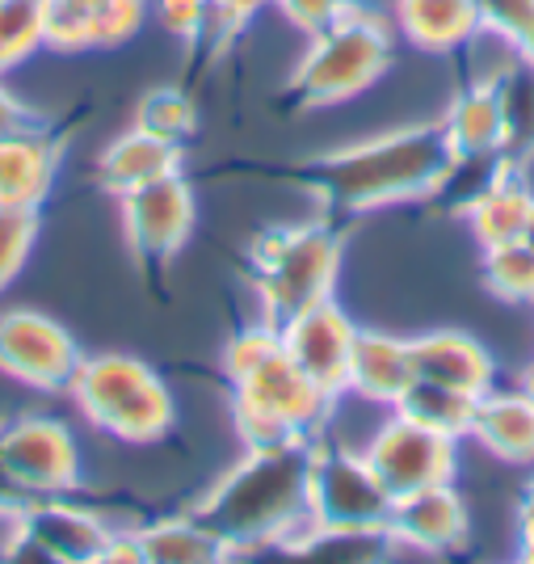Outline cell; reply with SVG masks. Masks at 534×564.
Returning a JSON list of instances; mask_svg holds the SVG:
<instances>
[{
	"label": "cell",
	"mask_w": 534,
	"mask_h": 564,
	"mask_svg": "<svg viewBox=\"0 0 534 564\" xmlns=\"http://www.w3.org/2000/svg\"><path fill=\"white\" fill-rule=\"evenodd\" d=\"M80 346L59 321L34 307L0 312V371L39 392H68L80 371Z\"/></svg>",
	"instance_id": "cell-10"
},
{
	"label": "cell",
	"mask_w": 534,
	"mask_h": 564,
	"mask_svg": "<svg viewBox=\"0 0 534 564\" xmlns=\"http://www.w3.org/2000/svg\"><path fill=\"white\" fill-rule=\"evenodd\" d=\"M392 25L425 55H450L480 39L476 0H392Z\"/></svg>",
	"instance_id": "cell-19"
},
{
	"label": "cell",
	"mask_w": 534,
	"mask_h": 564,
	"mask_svg": "<svg viewBox=\"0 0 534 564\" xmlns=\"http://www.w3.org/2000/svg\"><path fill=\"white\" fill-rule=\"evenodd\" d=\"M388 535L400 547L413 552H450L467 540V501L450 485H429L413 494L392 497V514H388Z\"/></svg>",
	"instance_id": "cell-14"
},
{
	"label": "cell",
	"mask_w": 534,
	"mask_h": 564,
	"mask_svg": "<svg viewBox=\"0 0 534 564\" xmlns=\"http://www.w3.org/2000/svg\"><path fill=\"white\" fill-rule=\"evenodd\" d=\"M517 388H522V392L531 397V404H534V362H526V367H522V376H517Z\"/></svg>",
	"instance_id": "cell-37"
},
{
	"label": "cell",
	"mask_w": 534,
	"mask_h": 564,
	"mask_svg": "<svg viewBox=\"0 0 534 564\" xmlns=\"http://www.w3.org/2000/svg\"><path fill=\"white\" fill-rule=\"evenodd\" d=\"M18 531L43 552L47 564H97L115 531L85 506L64 497H30L18 510Z\"/></svg>",
	"instance_id": "cell-13"
},
{
	"label": "cell",
	"mask_w": 534,
	"mask_h": 564,
	"mask_svg": "<svg viewBox=\"0 0 534 564\" xmlns=\"http://www.w3.org/2000/svg\"><path fill=\"white\" fill-rule=\"evenodd\" d=\"M476 404H480V397H467L459 388H446V383H434V379H413L408 392L395 400L392 409L404 413L408 422L429 425V430H438L446 438L464 443V438H471Z\"/></svg>",
	"instance_id": "cell-23"
},
{
	"label": "cell",
	"mask_w": 534,
	"mask_h": 564,
	"mask_svg": "<svg viewBox=\"0 0 534 564\" xmlns=\"http://www.w3.org/2000/svg\"><path fill=\"white\" fill-rule=\"evenodd\" d=\"M135 540H140V556L148 564H203L228 556L224 543L215 540L194 514L156 518V522L135 531Z\"/></svg>",
	"instance_id": "cell-24"
},
{
	"label": "cell",
	"mask_w": 534,
	"mask_h": 564,
	"mask_svg": "<svg viewBox=\"0 0 534 564\" xmlns=\"http://www.w3.org/2000/svg\"><path fill=\"white\" fill-rule=\"evenodd\" d=\"M270 4H274V9H279L282 18L295 25V30L316 34V30H325L328 22H337L353 0H270Z\"/></svg>",
	"instance_id": "cell-33"
},
{
	"label": "cell",
	"mask_w": 534,
	"mask_h": 564,
	"mask_svg": "<svg viewBox=\"0 0 534 564\" xmlns=\"http://www.w3.org/2000/svg\"><path fill=\"white\" fill-rule=\"evenodd\" d=\"M168 173H182V148L156 140V135H148L140 127L122 131V135L97 156L101 189H110L115 198L148 186V182H161Z\"/></svg>",
	"instance_id": "cell-20"
},
{
	"label": "cell",
	"mask_w": 534,
	"mask_h": 564,
	"mask_svg": "<svg viewBox=\"0 0 534 564\" xmlns=\"http://www.w3.org/2000/svg\"><path fill=\"white\" fill-rule=\"evenodd\" d=\"M392 25L353 0L337 22L307 34V47H303L286 89L295 94V101L312 106V110L341 106L349 97H362L383 72L392 68Z\"/></svg>",
	"instance_id": "cell-4"
},
{
	"label": "cell",
	"mask_w": 534,
	"mask_h": 564,
	"mask_svg": "<svg viewBox=\"0 0 534 564\" xmlns=\"http://www.w3.org/2000/svg\"><path fill=\"white\" fill-rule=\"evenodd\" d=\"M531 212H534V189L522 177V165L510 161V165L488 182L484 194L467 207V228L480 240V249H497V245L522 240Z\"/></svg>",
	"instance_id": "cell-21"
},
{
	"label": "cell",
	"mask_w": 534,
	"mask_h": 564,
	"mask_svg": "<svg viewBox=\"0 0 534 564\" xmlns=\"http://www.w3.org/2000/svg\"><path fill=\"white\" fill-rule=\"evenodd\" d=\"M517 531H522V561H534V476L517 501Z\"/></svg>",
	"instance_id": "cell-36"
},
{
	"label": "cell",
	"mask_w": 534,
	"mask_h": 564,
	"mask_svg": "<svg viewBox=\"0 0 534 564\" xmlns=\"http://www.w3.org/2000/svg\"><path fill=\"white\" fill-rule=\"evenodd\" d=\"M194 219H198V203H194V186L182 173H168L161 182L122 194V232L135 258L143 261L173 258L194 232Z\"/></svg>",
	"instance_id": "cell-12"
},
{
	"label": "cell",
	"mask_w": 534,
	"mask_h": 564,
	"mask_svg": "<svg viewBox=\"0 0 534 564\" xmlns=\"http://www.w3.org/2000/svg\"><path fill=\"white\" fill-rule=\"evenodd\" d=\"M270 0H210V30L236 34L240 25L253 22L257 9H265Z\"/></svg>",
	"instance_id": "cell-34"
},
{
	"label": "cell",
	"mask_w": 534,
	"mask_h": 564,
	"mask_svg": "<svg viewBox=\"0 0 534 564\" xmlns=\"http://www.w3.org/2000/svg\"><path fill=\"white\" fill-rule=\"evenodd\" d=\"M307 514L312 527H349V531H379L392 514V494L374 476L362 451L316 447L307 471Z\"/></svg>",
	"instance_id": "cell-7"
},
{
	"label": "cell",
	"mask_w": 534,
	"mask_h": 564,
	"mask_svg": "<svg viewBox=\"0 0 534 564\" xmlns=\"http://www.w3.org/2000/svg\"><path fill=\"white\" fill-rule=\"evenodd\" d=\"M413 367H417V379L459 388L467 397H484L488 388H497L492 354L480 337L464 329H434L413 337Z\"/></svg>",
	"instance_id": "cell-17"
},
{
	"label": "cell",
	"mask_w": 534,
	"mask_h": 564,
	"mask_svg": "<svg viewBox=\"0 0 534 564\" xmlns=\"http://www.w3.org/2000/svg\"><path fill=\"white\" fill-rule=\"evenodd\" d=\"M362 455L392 497L429 489V485H450L459 471V443L455 438H446L429 425L408 422L395 409H388V422L374 430Z\"/></svg>",
	"instance_id": "cell-9"
},
{
	"label": "cell",
	"mask_w": 534,
	"mask_h": 564,
	"mask_svg": "<svg viewBox=\"0 0 534 564\" xmlns=\"http://www.w3.org/2000/svg\"><path fill=\"white\" fill-rule=\"evenodd\" d=\"M438 122L455 156L505 152V115H501L497 80H471L464 94L446 106V115Z\"/></svg>",
	"instance_id": "cell-22"
},
{
	"label": "cell",
	"mask_w": 534,
	"mask_h": 564,
	"mask_svg": "<svg viewBox=\"0 0 534 564\" xmlns=\"http://www.w3.org/2000/svg\"><path fill=\"white\" fill-rule=\"evenodd\" d=\"M59 177V143L43 127L0 135V207L39 212Z\"/></svg>",
	"instance_id": "cell-15"
},
{
	"label": "cell",
	"mask_w": 534,
	"mask_h": 564,
	"mask_svg": "<svg viewBox=\"0 0 534 564\" xmlns=\"http://www.w3.org/2000/svg\"><path fill=\"white\" fill-rule=\"evenodd\" d=\"M517 55H522V59H526V64L534 68V25H531V34L522 39V47H517Z\"/></svg>",
	"instance_id": "cell-38"
},
{
	"label": "cell",
	"mask_w": 534,
	"mask_h": 564,
	"mask_svg": "<svg viewBox=\"0 0 534 564\" xmlns=\"http://www.w3.org/2000/svg\"><path fill=\"white\" fill-rule=\"evenodd\" d=\"M450 161L455 152L446 143L442 122H413V127H395V131L307 161L303 182L333 212L367 215L379 207L408 203V198H429Z\"/></svg>",
	"instance_id": "cell-2"
},
{
	"label": "cell",
	"mask_w": 534,
	"mask_h": 564,
	"mask_svg": "<svg viewBox=\"0 0 534 564\" xmlns=\"http://www.w3.org/2000/svg\"><path fill=\"white\" fill-rule=\"evenodd\" d=\"M72 400L76 409L106 434L122 443H161L173 430V392L148 362L131 354H94L80 358V371L72 379Z\"/></svg>",
	"instance_id": "cell-6"
},
{
	"label": "cell",
	"mask_w": 534,
	"mask_h": 564,
	"mask_svg": "<svg viewBox=\"0 0 534 564\" xmlns=\"http://www.w3.org/2000/svg\"><path fill=\"white\" fill-rule=\"evenodd\" d=\"M224 376L232 383V417L244 447L312 443L337 404L291 362L274 321L236 333L224 346Z\"/></svg>",
	"instance_id": "cell-3"
},
{
	"label": "cell",
	"mask_w": 534,
	"mask_h": 564,
	"mask_svg": "<svg viewBox=\"0 0 534 564\" xmlns=\"http://www.w3.org/2000/svg\"><path fill=\"white\" fill-rule=\"evenodd\" d=\"M480 9V34L501 39L505 47H522L534 25V0H476Z\"/></svg>",
	"instance_id": "cell-31"
},
{
	"label": "cell",
	"mask_w": 534,
	"mask_h": 564,
	"mask_svg": "<svg viewBox=\"0 0 534 564\" xmlns=\"http://www.w3.org/2000/svg\"><path fill=\"white\" fill-rule=\"evenodd\" d=\"M135 127L156 135V140L173 143V148H186L198 135V106L186 89L177 85H156L135 101Z\"/></svg>",
	"instance_id": "cell-26"
},
{
	"label": "cell",
	"mask_w": 534,
	"mask_h": 564,
	"mask_svg": "<svg viewBox=\"0 0 534 564\" xmlns=\"http://www.w3.org/2000/svg\"><path fill=\"white\" fill-rule=\"evenodd\" d=\"M307 471H312V443L249 447L236 468L224 471L194 501L189 514L224 543L228 556L270 543H286L295 552V543L312 531Z\"/></svg>",
	"instance_id": "cell-1"
},
{
	"label": "cell",
	"mask_w": 534,
	"mask_h": 564,
	"mask_svg": "<svg viewBox=\"0 0 534 564\" xmlns=\"http://www.w3.org/2000/svg\"><path fill=\"white\" fill-rule=\"evenodd\" d=\"M47 47V0H0V76Z\"/></svg>",
	"instance_id": "cell-27"
},
{
	"label": "cell",
	"mask_w": 534,
	"mask_h": 564,
	"mask_svg": "<svg viewBox=\"0 0 534 564\" xmlns=\"http://www.w3.org/2000/svg\"><path fill=\"white\" fill-rule=\"evenodd\" d=\"M279 333L282 350L291 354V362L303 376L333 400L346 397L349 358H353V341H358V325L349 321L346 307L337 300H320V304L303 307L299 316L282 321Z\"/></svg>",
	"instance_id": "cell-11"
},
{
	"label": "cell",
	"mask_w": 534,
	"mask_h": 564,
	"mask_svg": "<svg viewBox=\"0 0 534 564\" xmlns=\"http://www.w3.org/2000/svg\"><path fill=\"white\" fill-rule=\"evenodd\" d=\"M25 127H39V115L18 94H9L4 80H0V135H13V131H25Z\"/></svg>",
	"instance_id": "cell-35"
},
{
	"label": "cell",
	"mask_w": 534,
	"mask_h": 564,
	"mask_svg": "<svg viewBox=\"0 0 534 564\" xmlns=\"http://www.w3.org/2000/svg\"><path fill=\"white\" fill-rule=\"evenodd\" d=\"M39 240V212H13L0 207V291L22 274L30 249Z\"/></svg>",
	"instance_id": "cell-30"
},
{
	"label": "cell",
	"mask_w": 534,
	"mask_h": 564,
	"mask_svg": "<svg viewBox=\"0 0 534 564\" xmlns=\"http://www.w3.org/2000/svg\"><path fill=\"white\" fill-rule=\"evenodd\" d=\"M265 321H291L303 307L333 300L341 274V232L328 219L270 228L249 253Z\"/></svg>",
	"instance_id": "cell-5"
},
{
	"label": "cell",
	"mask_w": 534,
	"mask_h": 564,
	"mask_svg": "<svg viewBox=\"0 0 534 564\" xmlns=\"http://www.w3.org/2000/svg\"><path fill=\"white\" fill-rule=\"evenodd\" d=\"M522 240H526V245L534 249V212H531V219H526V232H522Z\"/></svg>",
	"instance_id": "cell-39"
},
{
	"label": "cell",
	"mask_w": 534,
	"mask_h": 564,
	"mask_svg": "<svg viewBox=\"0 0 534 564\" xmlns=\"http://www.w3.org/2000/svg\"><path fill=\"white\" fill-rule=\"evenodd\" d=\"M484 286L488 295L505 304H534V249L526 240H510L484 249Z\"/></svg>",
	"instance_id": "cell-28"
},
{
	"label": "cell",
	"mask_w": 534,
	"mask_h": 564,
	"mask_svg": "<svg viewBox=\"0 0 534 564\" xmlns=\"http://www.w3.org/2000/svg\"><path fill=\"white\" fill-rule=\"evenodd\" d=\"M497 80L501 115H505V156L513 165L534 156V68L517 55Z\"/></svg>",
	"instance_id": "cell-25"
},
{
	"label": "cell",
	"mask_w": 534,
	"mask_h": 564,
	"mask_svg": "<svg viewBox=\"0 0 534 564\" xmlns=\"http://www.w3.org/2000/svg\"><path fill=\"white\" fill-rule=\"evenodd\" d=\"M115 0H47V47L94 51V18Z\"/></svg>",
	"instance_id": "cell-29"
},
{
	"label": "cell",
	"mask_w": 534,
	"mask_h": 564,
	"mask_svg": "<svg viewBox=\"0 0 534 564\" xmlns=\"http://www.w3.org/2000/svg\"><path fill=\"white\" fill-rule=\"evenodd\" d=\"M413 379H417L413 337H400V333H383V329H358L353 358H349L346 397L392 409L395 400L408 392Z\"/></svg>",
	"instance_id": "cell-16"
},
{
	"label": "cell",
	"mask_w": 534,
	"mask_h": 564,
	"mask_svg": "<svg viewBox=\"0 0 534 564\" xmlns=\"http://www.w3.org/2000/svg\"><path fill=\"white\" fill-rule=\"evenodd\" d=\"M152 13L168 39L189 47L210 34V0H152Z\"/></svg>",
	"instance_id": "cell-32"
},
{
	"label": "cell",
	"mask_w": 534,
	"mask_h": 564,
	"mask_svg": "<svg viewBox=\"0 0 534 564\" xmlns=\"http://www.w3.org/2000/svg\"><path fill=\"white\" fill-rule=\"evenodd\" d=\"M471 438L501 464L534 468V404L522 388H488L476 404Z\"/></svg>",
	"instance_id": "cell-18"
},
{
	"label": "cell",
	"mask_w": 534,
	"mask_h": 564,
	"mask_svg": "<svg viewBox=\"0 0 534 564\" xmlns=\"http://www.w3.org/2000/svg\"><path fill=\"white\" fill-rule=\"evenodd\" d=\"M0 471L25 501L64 497L80 485V451L68 425L34 413L0 425Z\"/></svg>",
	"instance_id": "cell-8"
}]
</instances>
